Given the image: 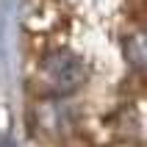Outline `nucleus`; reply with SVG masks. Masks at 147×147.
I'll return each instance as SVG.
<instances>
[{
	"mask_svg": "<svg viewBox=\"0 0 147 147\" xmlns=\"http://www.w3.org/2000/svg\"><path fill=\"white\" fill-rule=\"evenodd\" d=\"M42 86L50 94H72L83 81H86V67L78 56L56 50L42 61Z\"/></svg>",
	"mask_w": 147,
	"mask_h": 147,
	"instance_id": "1",
	"label": "nucleus"
}]
</instances>
